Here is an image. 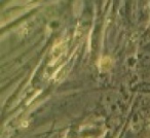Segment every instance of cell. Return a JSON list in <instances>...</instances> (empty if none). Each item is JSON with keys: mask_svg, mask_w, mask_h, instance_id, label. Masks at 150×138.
Here are the masks:
<instances>
[{"mask_svg": "<svg viewBox=\"0 0 150 138\" xmlns=\"http://www.w3.org/2000/svg\"><path fill=\"white\" fill-rule=\"evenodd\" d=\"M110 66H111L110 58H107V57H105V58H103L102 60H101L100 67H101V69H102V70L106 71V70H108V69L110 68Z\"/></svg>", "mask_w": 150, "mask_h": 138, "instance_id": "cell-1", "label": "cell"}]
</instances>
